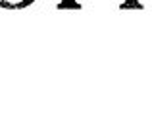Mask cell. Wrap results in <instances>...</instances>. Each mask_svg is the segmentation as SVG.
<instances>
[{
	"label": "cell",
	"mask_w": 152,
	"mask_h": 138,
	"mask_svg": "<svg viewBox=\"0 0 152 138\" xmlns=\"http://www.w3.org/2000/svg\"><path fill=\"white\" fill-rule=\"evenodd\" d=\"M31 2H33V0H0V6L14 10V8H25V6H29Z\"/></svg>",
	"instance_id": "6da1fadb"
}]
</instances>
